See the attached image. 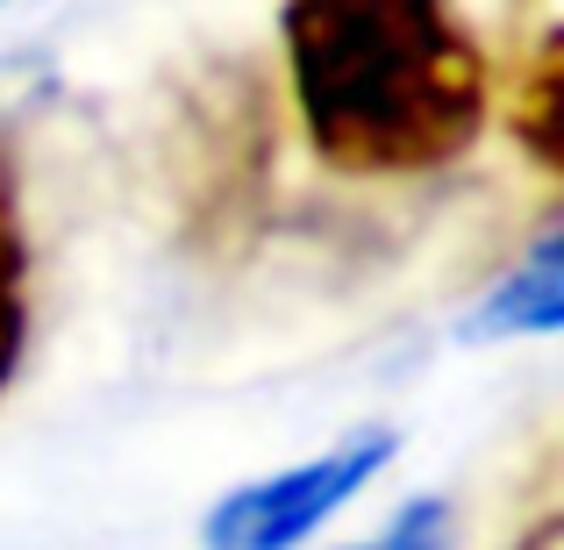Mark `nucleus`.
Listing matches in <instances>:
<instances>
[{
    "label": "nucleus",
    "mask_w": 564,
    "mask_h": 550,
    "mask_svg": "<svg viewBox=\"0 0 564 550\" xmlns=\"http://www.w3.org/2000/svg\"><path fill=\"white\" fill-rule=\"evenodd\" d=\"M286 108L344 180H422L479 143L494 86L457 0H286Z\"/></svg>",
    "instance_id": "obj_1"
},
{
    "label": "nucleus",
    "mask_w": 564,
    "mask_h": 550,
    "mask_svg": "<svg viewBox=\"0 0 564 550\" xmlns=\"http://www.w3.org/2000/svg\"><path fill=\"white\" fill-rule=\"evenodd\" d=\"M393 457H400L393 429L336 436V451L307 457V465H286V472H264V479L221 494L215 508L200 515V550H301L336 508H350Z\"/></svg>",
    "instance_id": "obj_2"
},
{
    "label": "nucleus",
    "mask_w": 564,
    "mask_h": 550,
    "mask_svg": "<svg viewBox=\"0 0 564 550\" xmlns=\"http://www.w3.org/2000/svg\"><path fill=\"white\" fill-rule=\"evenodd\" d=\"M564 322V236L543 229L522 265H508L494 293L465 315V344H508V336H551Z\"/></svg>",
    "instance_id": "obj_3"
},
{
    "label": "nucleus",
    "mask_w": 564,
    "mask_h": 550,
    "mask_svg": "<svg viewBox=\"0 0 564 550\" xmlns=\"http://www.w3.org/2000/svg\"><path fill=\"white\" fill-rule=\"evenodd\" d=\"M22 351H29V236H22L14 172L0 158V393H8Z\"/></svg>",
    "instance_id": "obj_4"
},
{
    "label": "nucleus",
    "mask_w": 564,
    "mask_h": 550,
    "mask_svg": "<svg viewBox=\"0 0 564 550\" xmlns=\"http://www.w3.org/2000/svg\"><path fill=\"white\" fill-rule=\"evenodd\" d=\"M344 550H457V508L443 494H414L408 508L386 515L372 537H358Z\"/></svg>",
    "instance_id": "obj_5"
},
{
    "label": "nucleus",
    "mask_w": 564,
    "mask_h": 550,
    "mask_svg": "<svg viewBox=\"0 0 564 550\" xmlns=\"http://www.w3.org/2000/svg\"><path fill=\"white\" fill-rule=\"evenodd\" d=\"M508 550H564V522H557V508H543V515H536V522H529Z\"/></svg>",
    "instance_id": "obj_6"
}]
</instances>
